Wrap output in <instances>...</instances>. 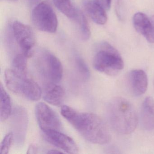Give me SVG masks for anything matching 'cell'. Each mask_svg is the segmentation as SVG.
Wrapping results in <instances>:
<instances>
[{"mask_svg":"<svg viewBox=\"0 0 154 154\" xmlns=\"http://www.w3.org/2000/svg\"><path fill=\"white\" fill-rule=\"evenodd\" d=\"M61 113L64 118L86 140L93 144L104 145L109 142L111 135L105 122L91 112H81L64 105Z\"/></svg>","mask_w":154,"mask_h":154,"instance_id":"6da1fadb","label":"cell"},{"mask_svg":"<svg viewBox=\"0 0 154 154\" xmlns=\"http://www.w3.org/2000/svg\"><path fill=\"white\" fill-rule=\"evenodd\" d=\"M110 122L114 130L122 135L130 134L137 126L138 119L133 105L122 97L112 99L109 107Z\"/></svg>","mask_w":154,"mask_h":154,"instance_id":"7a4b0ae2","label":"cell"},{"mask_svg":"<svg viewBox=\"0 0 154 154\" xmlns=\"http://www.w3.org/2000/svg\"><path fill=\"white\" fill-rule=\"evenodd\" d=\"M94 69L109 76L117 75L124 67V63L118 50L110 44L101 43L94 57Z\"/></svg>","mask_w":154,"mask_h":154,"instance_id":"3957f363","label":"cell"},{"mask_svg":"<svg viewBox=\"0 0 154 154\" xmlns=\"http://www.w3.org/2000/svg\"><path fill=\"white\" fill-rule=\"evenodd\" d=\"M31 19L34 26L40 31L54 33L57 30L58 21L56 14L46 2H40L35 6Z\"/></svg>","mask_w":154,"mask_h":154,"instance_id":"277c9868","label":"cell"},{"mask_svg":"<svg viewBox=\"0 0 154 154\" xmlns=\"http://www.w3.org/2000/svg\"><path fill=\"white\" fill-rule=\"evenodd\" d=\"M12 33L22 53L28 58L32 57L35 45V34L29 26L19 21H15L12 25Z\"/></svg>","mask_w":154,"mask_h":154,"instance_id":"5b68a950","label":"cell"},{"mask_svg":"<svg viewBox=\"0 0 154 154\" xmlns=\"http://www.w3.org/2000/svg\"><path fill=\"white\" fill-rule=\"evenodd\" d=\"M38 123L43 132L50 130L61 131L62 124L57 114L47 104L43 102L36 106Z\"/></svg>","mask_w":154,"mask_h":154,"instance_id":"8992f818","label":"cell"},{"mask_svg":"<svg viewBox=\"0 0 154 154\" xmlns=\"http://www.w3.org/2000/svg\"><path fill=\"white\" fill-rule=\"evenodd\" d=\"M49 143L69 154H76L79 149L74 140L60 131L50 130L43 132Z\"/></svg>","mask_w":154,"mask_h":154,"instance_id":"52a82bcc","label":"cell"},{"mask_svg":"<svg viewBox=\"0 0 154 154\" xmlns=\"http://www.w3.org/2000/svg\"><path fill=\"white\" fill-rule=\"evenodd\" d=\"M44 71L45 75L52 82L57 83L63 77V65L56 56L46 53L44 56Z\"/></svg>","mask_w":154,"mask_h":154,"instance_id":"ba28073f","label":"cell"},{"mask_svg":"<svg viewBox=\"0 0 154 154\" xmlns=\"http://www.w3.org/2000/svg\"><path fill=\"white\" fill-rule=\"evenodd\" d=\"M128 81L130 90L133 95L139 96L146 92L148 86V77L143 70L131 71L128 75Z\"/></svg>","mask_w":154,"mask_h":154,"instance_id":"9c48e42d","label":"cell"},{"mask_svg":"<svg viewBox=\"0 0 154 154\" xmlns=\"http://www.w3.org/2000/svg\"><path fill=\"white\" fill-rule=\"evenodd\" d=\"M18 94L29 100L36 101L41 98L42 91L36 82L31 78L25 76L20 83Z\"/></svg>","mask_w":154,"mask_h":154,"instance_id":"30bf717a","label":"cell"},{"mask_svg":"<svg viewBox=\"0 0 154 154\" xmlns=\"http://www.w3.org/2000/svg\"><path fill=\"white\" fill-rule=\"evenodd\" d=\"M43 99L48 103L58 106L63 102L65 91L63 89L56 83L51 82L46 85L42 92Z\"/></svg>","mask_w":154,"mask_h":154,"instance_id":"8fae6325","label":"cell"},{"mask_svg":"<svg viewBox=\"0 0 154 154\" xmlns=\"http://www.w3.org/2000/svg\"><path fill=\"white\" fill-rule=\"evenodd\" d=\"M140 122L145 129L154 130V99L152 97H147L142 103Z\"/></svg>","mask_w":154,"mask_h":154,"instance_id":"7c38bea8","label":"cell"},{"mask_svg":"<svg viewBox=\"0 0 154 154\" xmlns=\"http://www.w3.org/2000/svg\"><path fill=\"white\" fill-rule=\"evenodd\" d=\"M83 5L92 20L99 25H103L107 21L105 10L94 1L84 0Z\"/></svg>","mask_w":154,"mask_h":154,"instance_id":"4fadbf2b","label":"cell"},{"mask_svg":"<svg viewBox=\"0 0 154 154\" xmlns=\"http://www.w3.org/2000/svg\"><path fill=\"white\" fill-rule=\"evenodd\" d=\"M132 21L136 31L146 39L152 32V25L150 19L144 13L137 12L133 16Z\"/></svg>","mask_w":154,"mask_h":154,"instance_id":"5bb4252c","label":"cell"},{"mask_svg":"<svg viewBox=\"0 0 154 154\" xmlns=\"http://www.w3.org/2000/svg\"><path fill=\"white\" fill-rule=\"evenodd\" d=\"M0 90V118L2 122H4L9 118L11 114L12 110L11 100L2 83Z\"/></svg>","mask_w":154,"mask_h":154,"instance_id":"9a60e30c","label":"cell"},{"mask_svg":"<svg viewBox=\"0 0 154 154\" xmlns=\"http://www.w3.org/2000/svg\"><path fill=\"white\" fill-rule=\"evenodd\" d=\"M72 19L76 22L82 39L88 40L91 35V30L87 20L82 12L76 9V12Z\"/></svg>","mask_w":154,"mask_h":154,"instance_id":"2e32d148","label":"cell"},{"mask_svg":"<svg viewBox=\"0 0 154 154\" xmlns=\"http://www.w3.org/2000/svg\"><path fill=\"white\" fill-rule=\"evenodd\" d=\"M57 8L65 16L72 19L76 11L72 5L71 0H53Z\"/></svg>","mask_w":154,"mask_h":154,"instance_id":"e0dca14e","label":"cell"},{"mask_svg":"<svg viewBox=\"0 0 154 154\" xmlns=\"http://www.w3.org/2000/svg\"><path fill=\"white\" fill-rule=\"evenodd\" d=\"M27 58L23 53L16 55L12 62V69L20 74L26 75Z\"/></svg>","mask_w":154,"mask_h":154,"instance_id":"ac0fdd59","label":"cell"},{"mask_svg":"<svg viewBox=\"0 0 154 154\" xmlns=\"http://www.w3.org/2000/svg\"><path fill=\"white\" fill-rule=\"evenodd\" d=\"M76 66L78 71L82 77L85 80L89 79L91 75L90 70L88 66L82 58L78 57L75 60Z\"/></svg>","mask_w":154,"mask_h":154,"instance_id":"d6986e66","label":"cell"},{"mask_svg":"<svg viewBox=\"0 0 154 154\" xmlns=\"http://www.w3.org/2000/svg\"><path fill=\"white\" fill-rule=\"evenodd\" d=\"M13 137L14 136L13 133L11 132L8 133L4 137L1 145V154H8L11 148V144L13 140Z\"/></svg>","mask_w":154,"mask_h":154,"instance_id":"ffe728a7","label":"cell"},{"mask_svg":"<svg viewBox=\"0 0 154 154\" xmlns=\"http://www.w3.org/2000/svg\"><path fill=\"white\" fill-rule=\"evenodd\" d=\"M104 10L108 11L110 8L111 0H93Z\"/></svg>","mask_w":154,"mask_h":154,"instance_id":"44dd1931","label":"cell"},{"mask_svg":"<svg viewBox=\"0 0 154 154\" xmlns=\"http://www.w3.org/2000/svg\"><path fill=\"white\" fill-rule=\"evenodd\" d=\"M151 23L152 25V30L151 34L149 35V36L147 38V41H148L149 43H154V16L150 19Z\"/></svg>","mask_w":154,"mask_h":154,"instance_id":"7402d4cb","label":"cell"},{"mask_svg":"<svg viewBox=\"0 0 154 154\" xmlns=\"http://www.w3.org/2000/svg\"><path fill=\"white\" fill-rule=\"evenodd\" d=\"M121 4L122 2L120 1V0H119L117 4V7L116 9H117V15H118L119 18H120L121 19H122V17H123L122 14L123 13V8H122V6Z\"/></svg>","mask_w":154,"mask_h":154,"instance_id":"603a6c76","label":"cell"},{"mask_svg":"<svg viewBox=\"0 0 154 154\" xmlns=\"http://www.w3.org/2000/svg\"><path fill=\"white\" fill-rule=\"evenodd\" d=\"M28 1L30 6H35L39 3L40 0H28Z\"/></svg>","mask_w":154,"mask_h":154,"instance_id":"cb8c5ba5","label":"cell"},{"mask_svg":"<svg viewBox=\"0 0 154 154\" xmlns=\"http://www.w3.org/2000/svg\"><path fill=\"white\" fill-rule=\"evenodd\" d=\"M36 148L35 146L33 145H31L29 148L28 150L27 153H35L36 152Z\"/></svg>","mask_w":154,"mask_h":154,"instance_id":"d4e9b609","label":"cell"},{"mask_svg":"<svg viewBox=\"0 0 154 154\" xmlns=\"http://www.w3.org/2000/svg\"><path fill=\"white\" fill-rule=\"evenodd\" d=\"M62 151H60V150H56V149H51L49 150L47 153L48 154H58V153H63Z\"/></svg>","mask_w":154,"mask_h":154,"instance_id":"484cf974","label":"cell"},{"mask_svg":"<svg viewBox=\"0 0 154 154\" xmlns=\"http://www.w3.org/2000/svg\"><path fill=\"white\" fill-rule=\"evenodd\" d=\"M7 1L11 2H16L18 1V0H5Z\"/></svg>","mask_w":154,"mask_h":154,"instance_id":"4316f807","label":"cell"}]
</instances>
